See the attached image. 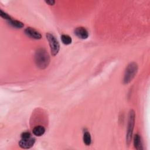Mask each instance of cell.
I'll use <instances>...</instances> for the list:
<instances>
[{"instance_id":"cell-5","label":"cell","mask_w":150,"mask_h":150,"mask_svg":"<svg viewBox=\"0 0 150 150\" xmlns=\"http://www.w3.org/2000/svg\"><path fill=\"white\" fill-rule=\"evenodd\" d=\"M35 142V139L32 137L28 138H21L19 142V146L22 149H29Z\"/></svg>"},{"instance_id":"cell-9","label":"cell","mask_w":150,"mask_h":150,"mask_svg":"<svg viewBox=\"0 0 150 150\" xmlns=\"http://www.w3.org/2000/svg\"><path fill=\"white\" fill-rule=\"evenodd\" d=\"M33 134L37 137H40L45 132V128L41 125H38L33 128L32 130Z\"/></svg>"},{"instance_id":"cell-13","label":"cell","mask_w":150,"mask_h":150,"mask_svg":"<svg viewBox=\"0 0 150 150\" xmlns=\"http://www.w3.org/2000/svg\"><path fill=\"white\" fill-rule=\"evenodd\" d=\"M0 15H1V16L2 18H4V19H6V20H7V21H9L10 19H12V18H11L7 13H6L5 12H4V11H2V9L0 10Z\"/></svg>"},{"instance_id":"cell-6","label":"cell","mask_w":150,"mask_h":150,"mask_svg":"<svg viewBox=\"0 0 150 150\" xmlns=\"http://www.w3.org/2000/svg\"><path fill=\"white\" fill-rule=\"evenodd\" d=\"M25 33L26 35H27L30 38L39 40L42 38L41 34L37 31L36 29L31 28V27H28L26 28L25 30Z\"/></svg>"},{"instance_id":"cell-10","label":"cell","mask_w":150,"mask_h":150,"mask_svg":"<svg viewBox=\"0 0 150 150\" xmlns=\"http://www.w3.org/2000/svg\"><path fill=\"white\" fill-rule=\"evenodd\" d=\"M134 145L135 149L138 150L142 149V146L141 144V137L138 134H135L134 137Z\"/></svg>"},{"instance_id":"cell-8","label":"cell","mask_w":150,"mask_h":150,"mask_svg":"<svg viewBox=\"0 0 150 150\" xmlns=\"http://www.w3.org/2000/svg\"><path fill=\"white\" fill-rule=\"evenodd\" d=\"M7 22L9 25H10L13 28H15L16 29H21L24 26V24L22 22L16 19H13V18H12L9 21H8Z\"/></svg>"},{"instance_id":"cell-4","label":"cell","mask_w":150,"mask_h":150,"mask_svg":"<svg viewBox=\"0 0 150 150\" xmlns=\"http://www.w3.org/2000/svg\"><path fill=\"white\" fill-rule=\"evenodd\" d=\"M46 36L49 42L52 55L54 56L58 53L59 51V49H60L59 43L57 39L53 34H51L50 33H47Z\"/></svg>"},{"instance_id":"cell-3","label":"cell","mask_w":150,"mask_h":150,"mask_svg":"<svg viewBox=\"0 0 150 150\" xmlns=\"http://www.w3.org/2000/svg\"><path fill=\"white\" fill-rule=\"evenodd\" d=\"M135 120V113L133 110L129 111L128 115V124H127V130L126 134V143L128 145H129L131 142L133 131L134 128Z\"/></svg>"},{"instance_id":"cell-11","label":"cell","mask_w":150,"mask_h":150,"mask_svg":"<svg viewBox=\"0 0 150 150\" xmlns=\"http://www.w3.org/2000/svg\"><path fill=\"white\" fill-rule=\"evenodd\" d=\"M83 142L86 145H90L91 143V137L89 132L86 131L83 134Z\"/></svg>"},{"instance_id":"cell-12","label":"cell","mask_w":150,"mask_h":150,"mask_svg":"<svg viewBox=\"0 0 150 150\" xmlns=\"http://www.w3.org/2000/svg\"><path fill=\"white\" fill-rule=\"evenodd\" d=\"M61 40L62 43L66 45H70L72 42L71 38L67 35H62L61 36Z\"/></svg>"},{"instance_id":"cell-1","label":"cell","mask_w":150,"mask_h":150,"mask_svg":"<svg viewBox=\"0 0 150 150\" xmlns=\"http://www.w3.org/2000/svg\"><path fill=\"white\" fill-rule=\"evenodd\" d=\"M50 56L43 48L38 49L35 54V62L36 66L40 69H46L50 63Z\"/></svg>"},{"instance_id":"cell-15","label":"cell","mask_w":150,"mask_h":150,"mask_svg":"<svg viewBox=\"0 0 150 150\" xmlns=\"http://www.w3.org/2000/svg\"><path fill=\"white\" fill-rule=\"evenodd\" d=\"M45 2L47 4L49 5H53L55 4V1L53 0H48V1H45Z\"/></svg>"},{"instance_id":"cell-14","label":"cell","mask_w":150,"mask_h":150,"mask_svg":"<svg viewBox=\"0 0 150 150\" xmlns=\"http://www.w3.org/2000/svg\"><path fill=\"white\" fill-rule=\"evenodd\" d=\"M21 138H28L31 137V134L29 132H23L21 135Z\"/></svg>"},{"instance_id":"cell-7","label":"cell","mask_w":150,"mask_h":150,"mask_svg":"<svg viewBox=\"0 0 150 150\" xmlns=\"http://www.w3.org/2000/svg\"><path fill=\"white\" fill-rule=\"evenodd\" d=\"M74 33L77 37L81 39H87L89 35L87 30L84 27L76 28L74 30Z\"/></svg>"},{"instance_id":"cell-2","label":"cell","mask_w":150,"mask_h":150,"mask_svg":"<svg viewBox=\"0 0 150 150\" xmlns=\"http://www.w3.org/2000/svg\"><path fill=\"white\" fill-rule=\"evenodd\" d=\"M138 64L135 62L130 63L125 69L124 79H123V83L125 84H127L129 83L132 79L135 77L138 71Z\"/></svg>"}]
</instances>
